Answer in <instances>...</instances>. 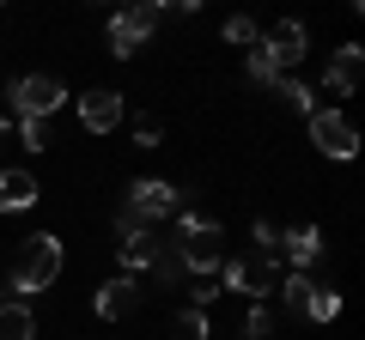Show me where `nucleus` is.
Masks as SVG:
<instances>
[{
	"label": "nucleus",
	"mask_w": 365,
	"mask_h": 340,
	"mask_svg": "<svg viewBox=\"0 0 365 340\" xmlns=\"http://www.w3.org/2000/svg\"><path fill=\"white\" fill-rule=\"evenodd\" d=\"M274 97H280L287 110H299V116H311V110H317V92L304 85V79H292V73H280V79H274Z\"/></svg>",
	"instance_id": "2eb2a0df"
},
{
	"label": "nucleus",
	"mask_w": 365,
	"mask_h": 340,
	"mask_svg": "<svg viewBox=\"0 0 365 340\" xmlns=\"http://www.w3.org/2000/svg\"><path fill=\"white\" fill-rule=\"evenodd\" d=\"M244 67H250V79H256V85H274V79H280V67L268 61V49H262V43L250 49V61H244Z\"/></svg>",
	"instance_id": "4be33fe9"
},
{
	"label": "nucleus",
	"mask_w": 365,
	"mask_h": 340,
	"mask_svg": "<svg viewBox=\"0 0 365 340\" xmlns=\"http://www.w3.org/2000/svg\"><path fill=\"white\" fill-rule=\"evenodd\" d=\"M250 237H256V255H262V262H280V225H274V219H256V225H250Z\"/></svg>",
	"instance_id": "6ab92c4d"
},
{
	"label": "nucleus",
	"mask_w": 365,
	"mask_h": 340,
	"mask_svg": "<svg viewBox=\"0 0 365 340\" xmlns=\"http://www.w3.org/2000/svg\"><path fill=\"white\" fill-rule=\"evenodd\" d=\"M6 140H13V122H0V146H6Z\"/></svg>",
	"instance_id": "a878e982"
},
{
	"label": "nucleus",
	"mask_w": 365,
	"mask_h": 340,
	"mask_svg": "<svg viewBox=\"0 0 365 340\" xmlns=\"http://www.w3.org/2000/svg\"><path fill=\"white\" fill-rule=\"evenodd\" d=\"M37 176L31 170H0V213H25V207H37Z\"/></svg>",
	"instance_id": "ddd939ff"
},
{
	"label": "nucleus",
	"mask_w": 365,
	"mask_h": 340,
	"mask_svg": "<svg viewBox=\"0 0 365 340\" xmlns=\"http://www.w3.org/2000/svg\"><path fill=\"white\" fill-rule=\"evenodd\" d=\"M220 292H244L250 304H268L280 286V262H262V255H225L220 262Z\"/></svg>",
	"instance_id": "7ed1b4c3"
},
{
	"label": "nucleus",
	"mask_w": 365,
	"mask_h": 340,
	"mask_svg": "<svg viewBox=\"0 0 365 340\" xmlns=\"http://www.w3.org/2000/svg\"><path fill=\"white\" fill-rule=\"evenodd\" d=\"M158 249H165V237H153V225H134V231L116 243L122 274H128V280H146V274L158 267Z\"/></svg>",
	"instance_id": "1a4fd4ad"
},
{
	"label": "nucleus",
	"mask_w": 365,
	"mask_h": 340,
	"mask_svg": "<svg viewBox=\"0 0 365 340\" xmlns=\"http://www.w3.org/2000/svg\"><path fill=\"white\" fill-rule=\"evenodd\" d=\"M140 304H146V286H140V280H128V274H116V280H104V286H98L91 310L104 316V322H128Z\"/></svg>",
	"instance_id": "0eeeda50"
},
{
	"label": "nucleus",
	"mask_w": 365,
	"mask_h": 340,
	"mask_svg": "<svg viewBox=\"0 0 365 340\" xmlns=\"http://www.w3.org/2000/svg\"><path fill=\"white\" fill-rule=\"evenodd\" d=\"M158 140H165V128H158L153 116H140V122H134V146H146V152H153Z\"/></svg>",
	"instance_id": "393cba45"
},
{
	"label": "nucleus",
	"mask_w": 365,
	"mask_h": 340,
	"mask_svg": "<svg viewBox=\"0 0 365 340\" xmlns=\"http://www.w3.org/2000/svg\"><path fill=\"white\" fill-rule=\"evenodd\" d=\"M220 37H225V43H237V49H256V43H262V31L250 25V18H225V31H220Z\"/></svg>",
	"instance_id": "412c9836"
},
{
	"label": "nucleus",
	"mask_w": 365,
	"mask_h": 340,
	"mask_svg": "<svg viewBox=\"0 0 365 340\" xmlns=\"http://www.w3.org/2000/svg\"><path fill=\"white\" fill-rule=\"evenodd\" d=\"M304 122H311V140H317V152H323V158L347 164V158L359 152V128H353V122L341 116V110H323V104H317Z\"/></svg>",
	"instance_id": "20e7f679"
},
{
	"label": "nucleus",
	"mask_w": 365,
	"mask_h": 340,
	"mask_svg": "<svg viewBox=\"0 0 365 340\" xmlns=\"http://www.w3.org/2000/svg\"><path fill=\"white\" fill-rule=\"evenodd\" d=\"M79 128L86 134H116L122 128V92H110V85L86 92L79 97Z\"/></svg>",
	"instance_id": "9b49d317"
},
{
	"label": "nucleus",
	"mask_w": 365,
	"mask_h": 340,
	"mask_svg": "<svg viewBox=\"0 0 365 340\" xmlns=\"http://www.w3.org/2000/svg\"><path fill=\"white\" fill-rule=\"evenodd\" d=\"M220 298V280H189V310H207Z\"/></svg>",
	"instance_id": "b1692460"
},
{
	"label": "nucleus",
	"mask_w": 365,
	"mask_h": 340,
	"mask_svg": "<svg viewBox=\"0 0 365 340\" xmlns=\"http://www.w3.org/2000/svg\"><path fill=\"white\" fill-rule=\"evenodd\" d=\"M6 104H13L19 122H49L55 110L67 104V85L55 73H19L13 85H6Z\"/></svg>",
	"instance_id": "f03ea898"
},
{
	"label": "nucleus",
	"mask_w": 365,
	"mask_h": 340,
	"mask_svg": "<svg viewBox=\"0 0 365 340\" xmlns=\"http://www.w3.org/2000/svg\"><path fill=\"white\" fill-rule=\"evenodd\" d=\"M262 49H268V61L280 67V73H292V67L304 61V49H311V37H304L299 18H280V25L262 31Z\"/></svg>",
	"instance_id": "6e6552de"
},
{
	"label": "nucleus",
	"mask_w": 365,
	"mask_h": 340,
	"mask_svg": "<svg viewBox=\"0 0 365 340\" xmlns=\"http://www.w3.org/2000/svg\"><path fill=\"white\" fill-rule=\"evenodd\" d=\"M0 340H37V310L19 298H0Z\"/></svg>",
	"instance_id": "4468645a"
},
{
	"label": "nucleus",
	"mask_w": 365,
	"mask_h": 340,
	"mask_svg": "<svg viewBox=\"0 0 365 340\" xmlns=\"http://www.w3.org/2000/svg\"><path fill=\"white\" fill-rule=\"evenodd\" d=\"M13 134L31 146V152H43V146H49V122H13Z\"/></svg>",
	"instance_id": "5701e85b"
},
{
	"label": "nucleus",
	"mask_w": 365,
	"mask_h": 340,
	"mask_svg": "<svg viewBox=\"0 0 365 340\" xmlns=\"http://www.w3.org/2000/svg\"><path fill=\"white\" fill-rule=\"evenodd\" d=\"M55 280H61V237L55 231H37V237H25L19 243V262H13V298L19 304H31L37 292H49Z\"/></svg>",
	"instance_id": "f257e3e1"
},
{
	"label": "nucleus",
	"mask_w": 365,
	"mask_h": 340,
	"mask_svg": "<svg viewBox=\"0 0 365 340\" xmlns=\"http://www.w3.org/2000/svg\"><path fill=\"white\" fill-rule=\"evenodd\" d=\"M359 73H365V49L359 43H341V49L329 55V67H323V92L329 97H353L359 92Z\"/></svg>",
	"instance_id": "9d476101"
},
{
	"label": "nucleus",
	"mask_w": 365,
	"mask_h": 340,
	"mask_svg": "<svg viewBox=\"0 0 365 340\" xmlns=\"http://www.w3.org/2000/svg\"><path fill=\"white\" fill-rule=\"evenodd\" d=\"M128 219H140V225H158V219H177L182 213V195L170 183H158V176H140V183L128 188Z\"/></svg>",
	"instance_id": "39448f33"
},
{
	"label": "nucleus",
	"mask_w": 365,
	"mask_h": 340,
	"mask_svg": "<svg viewBox=\"0 0 365 340\" xmlns=\"http://www.w3.org/2000/svg\"><path fill=\"white\" fill-rule=\"evenodd\" d=\"M280 262H292V274L317 267V262H323V231H317V225H292V231H280Z\"/></svg>",
	"instance_id": "f8f14e48"
},
{
	"label": "nucleus",
	"mask_w": 365,
	"mask_h": 340,
	"mask_svg": "<svg viewBox=\"0 0 365 340\" xmlns=\"http://www.w3.org/2000/svg\"><path fill=\"white\" fill-rule=\"evenodd\" d=\"M335 316H341V292L317 286L311 298H304V322H335Z\"/></svg>",
	"instance_id": "f3484780"
},
{
	"label": "nucleus",
	"mask_w": 365,
	"mask_h": 340,
	"mask_svg": "<svg viewBox=\"0 0 365 340\" xmlns=\"http://www.w3.org/2000/svg\"><path fill=\"white\" fill-rule=\"evenodd\" d=\"M274 292H280V304H287V310H299V316H304V298L317 292V280H311V274H287Z\"/></svg>",
	"instance_id": "a211bd4d"
},
{
	"label": "nucleus",
	"mask_w": 365,
	"mask_h": 340,
	"mask_svg": "<svg viewBox=\"0 0 365 340\" xmlns=\"http://www.w3.org/2000/svg\"><path fill=\"white\" fill-rule=\"evenodd\" d=\"M0 298H6V292H0Z\"/></svg>",
	"instance_id": "bb28decb"
},
{
	"label": "nucleus",
	"mask_w": 365,
	"mask_h": 340,
	"mask_svg": "<svg viewBox=\"0 0 365 340\" xmlns=\"http://www.w3.org/2000/svg\"><path fill=\"white\" fill-rule=\"evenodd\" d=\"M170 334H177V340H207L213 322H207V310H189V304H182V310L170 316Z\"/></svg>",
	"instance_id": "dca6fc26"
},
{
	"label": "nucleus",
	"mask_w": 365,
	"mask_h": 340,
	"mask_svg": "<svg viewBox=\"0 0 365 340\" xmlns=\"http://www.w3.org/2000/svg\"><path fill=\"white\" fill-rule=\"evenodd\" d=\"M274 334V310L268 304H250V316H244V340H268Z\"/></svg>",
	"instance_id": "aec40b11"
},
{
	"label": "nucleus",
	"mask_w": 365,
	"mask_h": 340,
	"mask_svg": "<svg viewBox=\"0 0 365 340\" xmlns=\"http://www.w3.org/2000/svg\"><path fill=\"white\" fill-rule=\"evenodd\" d=\"M158 18H165L158 6H128V13H116V18H110V55H122V61H128V55L158 31Z\"/></svg>",
	"instance_id": "423d86ee"
}]
</instances>
